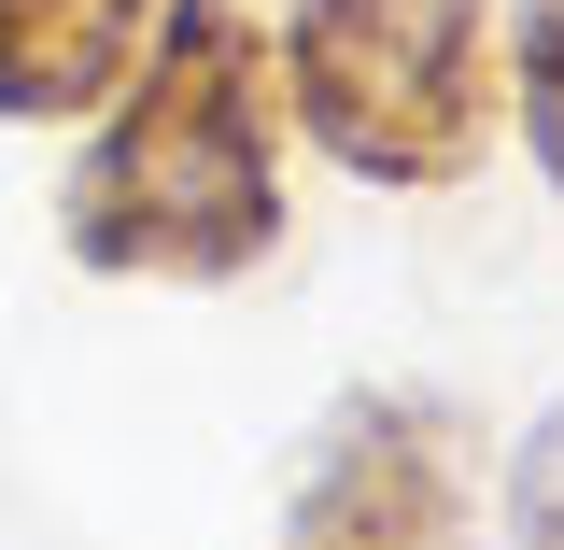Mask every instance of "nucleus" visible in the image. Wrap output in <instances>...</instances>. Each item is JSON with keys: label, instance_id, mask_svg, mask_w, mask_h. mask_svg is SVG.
I'll use <instances>...</instances> for the list:
<instances>
[{"label": "nucleus", "instance_id": "1", "mask_svg": "<svg viewBox=\"0 0 564 550\" xmlns=\"http://www.w3.org/2000/svg\"><path fill=\"white\" fill-rule=\"evenodd\" d=\"M282 57L269 14L170 0L128 85L85 114V155L57 184V240L85 282H240L282 255Z\"/></svg>", "mask_w": 564, "mask_h": 550}, {"label": "nucleus", "instance_id": "2", "mask_svg": "<svg viewBox=\"0 0 564 550\" xmlns=\"http://www.w3.org/2000/svg\"><path fill=\"white\" fill-rule=\"evenodd\" d=\"M269 57L296 141L395 198L466 184L508 128V0H282Z\"/></svg>", "mask_w": 564, "mask_h": 550}, {"label": "nucleus", "instance_id": "3", "mask_svg": "<svg viewBox=\"0 0 564 550\" xmlns=\"http://www.w3.org/2000/svg\"><path fill=\"white\" fill-rule=\"evenodd\" d=\"M480 481H466V410L423 381H367L311 423L296 494H282V550H466Z\"/></svg>", "mask_w": 564, "mask_h": 550}, {"label": "nucleus", "instance_id": "4", "mask_svg": "<svg viewBox=\"0 0 564 550\" xmlns=\"http://www.w3.org/2000/svg\"><path fill=\"white\" fill-rule=\"evenodd\" d=\"M170 0H0V128H85Z\"/></svg>", "mask_w": 564, "mask_h": 550}, {"label": "nucleus", "instance_id": "5", "mask_svg": "<svg viewBox=\"0 0 564 550\" xmlns=\"http://www.w3.org/2000/svg\"><path fill=\"white\" fill-rule=\"evenodd\" d=\"M508 128L564 198V0H508Z\"/></svg>", "mask_w": 564, "mask_h": 550}, {"label": "nucleus", "instance_id": "6", "mask_svg": "<svg viewBox=\"0 0 564 550\" xmlns=\"http://www.w3.org/2000/svg\"><path fill=\"white\" fill-rule=\"evenodd\" d=\"M508 550H564V410H536L508 452Z\"/></svg>", "mask_w": 564, "mask_h": 550}]
</instances>
